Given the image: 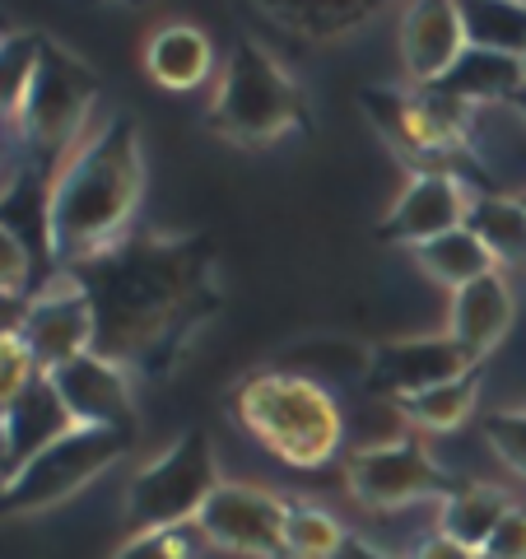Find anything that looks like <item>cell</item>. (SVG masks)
Instances as JSON below:
<instances>
[{
    "mask_svg": "<svg viewBox=\"0 0 526 559\" xmlns=\"http://www.w3.org/2000/svg\"><path fill=\"white\" fill-rule=\"evenodd\" d=\"M94 308V355L164 378L224 304L219 257L205 234H127L65 271Z\"/></svg>",
    "mask_w": 526,
    "mask_h": 559,
    "instance_id": "1",
    "label": "cell"
},
{
    "mask_svg": "<svg viewBox=\"0 0 526 559\" xmlns=\"http://www.w3.org/2000/svg\"><path fill=\"white\" fill-rule=\"evenodd\" d=\"M145 191V154L131 112L108 117L103 127L65 154L61 173L47 187V238L51 261L65 271L117 248Z\"/></svg>",
    "mask_w": 526,
    "mask_h": 559,
    "instance_id": "2",
    "label": "cell"
},
{
    "mask_svg": "<svg viewBox=\"0 0 526 559\" xmlns=\"http://www.w3.org/2000/svg\"><path fill=\"white\" fill-rule=\"evenodd\" d=\"M234 415L252 439L294 471H318L345 443V415L322 382L289 369H266L238 382Z\"/></svg>",
    "mask_w": 526,
    "mask_h": 559,
    "instance_id": "3",
    "label": "cell"
},
{
    "mask_svg": "<svg viewBox=\"0 0 526 559\" xmlns=\"http://www.w3.org/2000/svg\"><path fill=\"white\" fill-rule=\"evenodd\" d=\"M205 121L210 131L234 140V145H275L279 135L308 127V98L266 47L242 38L224 66Z\"/></svg>",
    "mask_w": 526,
    "mask_h": 559,
    "instance_id": "4",
    "label": "cell"
},
{
    "mask_svg": "<svg viewBox=\"0 0 526 559\" xmlns=\"http://www.w3.org/2000/svg\"><path fill=\"white\" fill-rule=\"evenodd\" d=\"M219 457L205 429H187L172 439L168 452H159L127 489V518L131 532H168V527H196L205 499L215 495Z\"/></svg>",
    "mask_w": 526,
    "mask_h": 559,
    "instance_id": "5",
    "label": "cell"
},
{
    "mask_svg": "<svg viewBox=\"0 0 526 559\" xmlns=\"http://www.w3.org/2000/svg\"><path fill=\"white\" fill-rule=\"evenodd\" d=\"M359 103H363V112L373 117L382 140H387L396 154L425 164V173H452V178H457L452 164L470 159L466 145H470V121H476V112L443 98L438 90H415V94L363 90Z\"/></svg>",
    "mask_w": 526,
    "mask_h": 559,
    "instance_id": "6",
    "label": "cell"
},
{
    "mask_svg": "<svg viewBox=\"0 0 526 559\" xmlns=\"http://www.w3.org/2000/svg\"><path fill=\"white\" fill-rule=\"evenodd\" d=\"M131 443H135V433L75 425L51 448H43L28 466L14 471L10 485L0 489V518H24V513L57 509V503H65L70 495H80L98 471H108L112 462L127 457Z\"/></svg>",
    "mask_w": 526,
    "mask_h": 559,
    "instance_id": "7",
    "label": "cell"
},
{
    "mask_svg": "<svg viewBox=\"0 0 526 559\" xmlns=\"http://www.w3.org/2000/svg\"><path fill=\"white\" fill-rule=\"evenodd\" d=\"M94 98H98L94 70L84 66L75 51L43 38L38 70H33L28 94L20 103V112H14V121H20L24 140H33V145L47 154H61L75 145V135L84 131V117H89Z\"/></svg>",
    "mask_w": 526,
    "mask_h": 559,
    "instance_id": "8",
    "label": "cell"
},
{
    "mask_svg": "<svg viewBox=\"0 0 526 559\" xmlns=\"http://www.w3.org/2000/svg\"><path fill=\"white\" fill-rule=\"evenodd\" d=\"M345 489L355 495L359 509L368 513H396L410 503L457 495V485L443 466H438L419 439H392L378 448H359L345 462Z\"/></svg>",
    "mask_w": 526,
    "mask_h": 559,
    "instance_id": "9",
    "label": "cell"
},
{
    "mask_svg": "<svg viewBox=\"0 0 526 559\" xmlns=\"http://www.w3.org/2000/svg\"><path fill=\"white\" fill-rule=\"evenodd\" d=\"M285 518H289V499H279L261 485L224 480L215 495L205 499L196 532H201V540H210L215 550H229V555L289 559Z\"/></svg>",
    "mask_w": 526,
    "mask_h": 559,
    "instance_id": "10",
    "label": "cell"
},
{
    "mask_svg": "<svg viewBox=\"0 0 526 559\" xmlns=\"http://www.w3.org/2000/svg\"><path fill=\"white\" fill-rule=\"evenodd\" d=\"M480 364L452 336H419V341H392L378 345L368 355V392L392 396V401H410L425 396L443 382L470 378Z\"/></svg>",
    "mask_w": 526,
    "mask_h": 559,
    "instance_id": "11",
    "label": "cell"
},
{
    "mask_svg": "<svg viewBox=\"0 0 526 559\" xmlns=\"http://www.w3.org/2000/svg\"><path fill=\"white\" fill-rule=\"evenodd\" d=\"M20 331L43 373H57L61 364L94 355V308L70 275L51 280L38 294H28V312Z\"/></svg>",
    "mask_w": 526,
    "mask_h": 559,
    "instance_id": "12",
    "label": "cell"
},
{
    "mask_svg": "<svg viewBox=\"0 0 526 559\" xmlns=\"http://www.w3.org/2000/svg\"><path fill=\"white\" fill-rule=\"evenodd\" d=\"M47 382L57 388L65 415L84 429H121L135 433L140 415L131 401V373L121 364L103 359V355H80L61 364L57 373H47Z\"/></svg>",
    "mask_w": 526,
    "mask_h": 559,
    "instance_id": "13",
    "label": "cell"
},
{
    "mask_svg": "<svg viewBox=\"0 0 526 559\" xmlns=\"http://www.w3.org/2000/svg\"><path fill=\"white\" fill-rule=\"evenodd\" d=\"M466 215H470V197L462 178H452V173H419L396 197L387 219L378 224V238L396 242V248H425V242L443 238L452 229H466Z\"/></svg>",
    "mask_w": 526,
    "mask_h": 559,
    "instance_id": "14",
    "label": "cell"
},
{
    "mask_svg": "<svg viewBox=\"0 0 526 559\" xmlns=\"http://www.w3.org/2000/svg\"><path fill=\"white\" fill-rule=\"evenodd\" d=\"M466 51V24H462V5L452 0H419L401 20V57L419 90H429L462 61Z\"/></svg>",
    "mask_w": 526,
    "mask_h": 559,
    "instance_id": "15",
    "label": "cell"
},
{
    "mask_svg": "<svg viewBox=\"0 0 526 559\" xmlns=\"http://www.w3.org/2000/svg\"><path fill=\"white\" fill-rule=\"evenodd\" d=\"M513 289L499 271H489L480 280H470L466 289L452 294V312H447V336L457 341L476 364H485V355H494L499 341L513 326Z\"/></svg>",
    "mask_w": 526,
    "mask_h": 559,
    "instance_id": "16",
    "label": "cell"
},
{
    "mask_svg": "<svg viewBox=\"0 0 526 559\" xmlns=\"http://www.w3.org/2000/svg\"><path fill=\"white\" fill-rule=\"evenodd\" d=\"M0 429H5V443H10V466L20 471L38 457L43 448L57 443L61 433L75 429V419L65 415L57 388H51L47 373H43L28 392H20L5 411H0Z\"/></svg>",
    "mask_w": 526,
    "mask_h": 559,
    "instance_id": "17",
    "label": "cell"
},
{
    "mask_svg": "<svg viewBox=\"0 0 526 559\" xmlns=\"http://www.w3.org/2000/svg\"><path fill=\"white\" fill-rule=\"evenodd\" d=\"M522 84H526V75H522L517 57H499V51L466 47L462 61L452 66L438 84H429V90H438L443 98H452V103H462V108L476 112V108H499V103L513 108Z\"/></svg>",
    "mask_w": 526,
    "mask_h": 559,
    "instance_id": "18",
    "label": "cell"
},
{
    "mask_svg": "<svg viewBox=\"0 0 526 559\" xmlns=\"http://www.w3.org/2000/svg\"><path fill=\"white\" fill-rule=\"evenodd\" d=\"M210 66H215V43L196 24H164L145 47L150 80L168 94H187L196 84H205Z\"/></svg>",
    "mask_w": 526,
    "mask_h": 559,
    "instance_id": "19",
    "label": "cell"
},
{
    "mask_svg": "<svg viewBox=\"0 0 526 559\" xmlns=\"http://www.w3.org/2000/svg\"><path fill=\"white\" fill-rule=\"evenodd\" d=\"M513 509H517V503L507 499L503 489H494V485H462L457 495L443 499V513H438V532L485 555L489 536H494V527H499V522L513 513Z\"/></svg>",
    "mask_w": 526,
    "mask_h": 559,
    "instance_id": "20",
    "label": "cell"
},
{
    "mask_svg": "<svg viewBox=\"0 0 526 559\" xmlns=\"http://www.w3.org/2000/svg\"><path fill=\"white\" fill-rule=\"evenodd\" d=\"M466 229L480 238V248L499 266H526V205L522 197H476L466 215Z\"/></svg>",
    "mask_w": 526,
    "mask_h": 559,
    "instance_id": "21",
    "label": "cell"
},
{
    "mask_svg": "<svg viewBox=\"0 0 526 559\" xmlns=\"http://www.w3.org/2000/svg\"><path fill=\"white\" fill-rule=\"evenodd\" d=\"M415 261H419V271H425L433 285H443L452 294L466 289L470 280L494 271V261H489V252L480 248V238L470 229H452L443 238L425 242V248H415Z\"/></svg>",
    "mask_w": 526,
    "mask_h": 559,
    "instance_id": "22",
    "label": "cell"
},
{
    "mask_svg": "<svg viewBox=\"0 0 526 559\" xmlns=\"http://www.w3.org/2000/svg\"><path fill=\"white\" fill-rule=\"evenodd\" d=\"M466 47L499 51V57H526V5L522 0H470L462 5Z\"/></svg>",
    "mask_w": 526,
    "mask_h": 559,
    "instance_id": "23",
    "label": "cell"
},
{
    "mask_svg": "<svg viewBox=\"0 0 526 559\" xmlns=\"http://www.w3.org/2000/svg\"><path fill=\"white\" fill-rule=\"evenodd\" d=\"M470 415H476V373L443 382V388H433L425 396L401 401V419H406V425H419V429H433V433L462 429Z\"/></svg>",
    "mask_w": 526,
    "mask_h": 559,
    "instance_id": "24",
    "label": "cell"
},
{
    "mask_svg": "<svg viewBox=\"0 0 526 559\" xmlns=\"http://www.w3.org/2000/svg\"><path fill=\"white\" fill-rule=\"evenodd\" d=\"M285 28L303 33V38H345V33L363 28L373 20V5H331V0H298V5H266Z\"/></svg>",
    "mask_w": 526,
    "mask_h": 559,
    "instance_id": "25",
    "label": "cell"
},
{
    "mask_svg": "<svg viewBox=\"0 0 526 559\" xmlns=\"http://www.w3.org/2000/svg\"><path fill=\"white\" fill-rule=\"evenodd\" d=\"M345 536L349 532L326 509H312V503H289V518H285L289 559H331L340 550Z\"/></svg>",
    "mask_w": 526,
    "mask_h": 559,
    "instance_id": "26",
    "label": "cell"
},
{
    "mask_svg": "<svg viewBox=\"0 0 526 559\" xmlns=\"http://www.w3.org/2000/svg\"><path fill=\"white\" fill-rule=\"evenodd\" d=\"M43 33H10L0 38V117H14L28 94V80L38 70Z\"/></svg>",
    "mask_w": 526,
    "mask_h": 559,
    "instance_id": "27",
    "label": "cell"
},
{
    "mask_svg": "<svg viewBox=\"0 0 526 559\" xmlns=\"http://www.w3.org/2000/svg\"><path fill=\"white\" fill-rule=\"evenodd\" d=\"M38 378H43V369H38V359H33L24 331H5V336H0V411L20 392H28Z\"/></svg>",
    "mask_w": 526,
    "mask_h": 559,
    "instance_id": "28",
    "label": "cell"
},
{
    "mask_svg": "<svg viewBox=\"0 0 526 559\" xmlns=\"http://www.w3.org/2000/svg\"><path fill=\"white\" fill-rule=\"evenodd\" d=\"M485 443L494 448V457L526 480V411H494L485 415Z\"/></svg>",
    "mask_w": 526,
    "mask_h": 559,
    "instance_id": "29",
    "label": "cell"
},
{
    "mask_svg": "<svg viewBox=\"0 0 526 559\" xmlns=\"http://www.w3.org/2000/svg\"><path fill=\"white\" fill-rule=\"evenodd\" d=\"M201 532L168 527V532H140L117 550V559H196Z\"/></svg>",
    "mask_w": 526,
    "mask_h": 559,
    "instance_id": "30",
    "label": "cell"
},
{
    "mask_svg": "<svg viewBox=\"0 0 526 559\" xmlns=\"http://www.w3.org/2000/svg\"><path fill=\"white\" fill-rule=\"evenodd\" d=\"M28 285H33V252L0 224V294L28 299Z\"/></svg>",
    "mask_w": 526,
    "mask_h": 559,
    "instance_id": "31",
    "label": "cell"
},
{
    "mask_svg": "<svg viewBox=\"0 0 526 559\" xmlns=\"http://www.w3.org/2000/svg\"><path fill=\"white\" fill-rule=\"evenodd\" d=\"M489 559H526V509H513L507 513L494 536H489V546H485Z\"/></svg>",
    "mask_w": 526,
    "mask_h": 559,
    "instance_id": "32",
    "label": "cell"
},
{
    "mask_svg": "<svg viewBox=\"0 0 526 559\" xmlns=\"http://www.w3.org/2000/svg\"><path fill=\"white\" fill-rule=\"evenodd\" d=\"M410 559H480V550H470V546H462V540H452V536H443V532H433V536L419 540Z\"/></svg>",
    "mask_w": 526,
    "mask_h": 559,
    "instance_id": "33",
    "label": "cell"
},
{
    "mask_svg": "<svg viewBox=\"0 0 526 559\" xmlns=\"http://www.w3.org/2000/svg\"><path fill=\"white\" fill-rule=\"evenodd\" d=\"M331 559H392L387 550H378L373 540H363V536H345L340 540V550L331 555Z\"/></svg>",
    "mask_w": 526,
    "mask_h": 559,
    "instance_id": "34",
    "label": "cell"
},
{
    "mask_svg": "<svg viewBox=\"0 0 526 559\" xmlns=\"http://www.w3.org/2000/svg\"><path fill=\"white\" fill-rule=\"evenodd\" d=\"M24 312H28V299L0 294V336H5V331H20L24 326Z\"/></svg>",
    "mask_w": 526,
    "mask_h": 559,
    "instance_id": "35",
    "label": "cell"
},
{
    "mask_svg": "<svg viewBox=\"0 0 526 559\" xmlns=\"http://www.w3.org/2000/svg\"><path fill=\"white\" fill-rule=\"evenodd\" d=\"M10 476H14V466H10V443H5V429H0V489L10 485Z\"/></svg>",
    "mask_w": 526,
    "mask_h": 559,
    "instance_id": "36",
    "label": "cell"
},
{
    "mask_svg": "<svg viewBox=\"0 0 526 559\" xmlns=\"http://www.w3.org/2000/svg\"><path fill=\"white\" fill-rule=\"evenodd\" d=\"M513 112L526 121V84H522V90H517V98H513Z\"/></svg>",
    "mask_w": 526,
    "mask_h": 559,
    "instance_id": "37",
    "label": "cell"
},
{
    "mask_svg": "<svg viewBox=\"0 0 526 559\" xmlns=\"http://www.w3.org/2000/svg\"><path fill=\"white\" fill-rule=\"evenodd\" d=\"M522 75H526V57H522Z\"/></svg>",
    "mask_w": 526,
    "mask_h": 559,
    "instance_id": "38",
    "label": "cell"
},
{
    "mask_svg": "<svg viewBox=\"0 0 526 559\" xmlns=\"http://www.w3.org/2000/svg\"><path fill=\"white\" fill-rule=\"evenodd\" d=\"M522 205H526V191H522Z\"/></svg>",
    "mask_w": 526,
    "mask_h": 559,
    "instance_id": "39",
    "label": "cell"
},
{
    "mask_svg": "<svg viewBox=\"0 0 526 559\" xmlns=\"http://www.w3.org/2000/svg\"><path fill=\"white\" fill-rule=\"evenodd\" d=\"M480 559H489V555H480Z\"/></svg>",
    "mask_w": 526,
    "mask_h": 559,
    "instance_id": "40",
    "label": "cell"
}]
</instances>
